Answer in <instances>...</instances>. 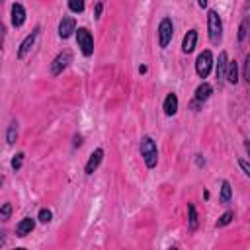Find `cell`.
Listing matches in <instances>:
<instances>
[{
    "label": "cell",
    "instance_id": "obj_24",
    "mask_svg": "<svg viewBox=\"0 0 250 250\" xmlns=\"http://www.w3.org/2000/svg\"><path fill=\"white\" fill-rule=\"evenodd\" d=\"M51 217H53V213H51L49 209H41V211H39V221H41V223H49Z\"/></svg>",
    "mask_w": 250,
    "mask_h": 250
},
{
    "label": "cell",
    "instance_id": "obj_8",
    "mask_svg": "<svg viewBox=\"0 0 250 250\" xmlns=\"http://www.w3.org/2000/svg\"><path fill=\"white\" fill-rule=\"evenodd\" d=\"M37 35H39V27L35 29V31H31L23 41H21V45H20V51H18V59H23L29 51H31V47H33V43H35V39H37Z\"/></svg>",
    "mask_w": 250,
    "mask_h": 250
},
{
    "label": "cell",
    "instance_id": "obj_10",
    "mask_svg": "<svg viewBox=\"0 0 250 250\" xmlns=\"http://www.w3.org/2000/svg\"><path fill=\"white\" fill-rule=\"evenodd\" d=\"M195 43H197V31H195V29H189V31L184 35L182 51H184V53H191V51L195 49Z\"/></svg>",
    "mask_w": 250,
    "mask_h": 250
},
{
    "label": "cell",
    "instance_id": "obj_4",
    "mask_svg": "<svg viewBox=\"0 0 250 250\" xmlns=\"http://www.w3.org/2000/svg\"><path fill=\"white\" fill-rule=\"evenodd\" d=\"M211 66H213V55L211 51H203L199 53L197 61H195V72L199 78H207V74L211 72Z\"/></svg>",
    "mask_w": 250,
    "mask_h": 250
},
{
    "label": "cell",
    "instance_id": "obj_28",
    "mask_svg": "<svg viewBox=\"0 0 250 250\" xmlns=\"http://www.w3.org/2000/svg\"><path fill=\"white\" fill-rule=\"evenodd\" d=\"M4 35H6V27H4V23L0 21V43L4 41Z\"/></svg>",
    "mask_w": 250,
    "mask_h": 250
},
{
    "label": "cell",
    "instance_id": "obj_11",
    "mask_svg": "<svg viewBox=\"0 0 250 250\" xmlns=\"http://www.w3.org/2000/svg\"><path fill=\"white\" fill-rule=\"evenodd\" d=\"M23 21H25V10H23V6L21 4H14L12 6V23L16 27H20V25H23Z\"/></svg>",
    "mask_w": 250,
    "mask_h": 250
},
{
    "label": "cell",
    "instance_id": "obj_3",
    "mask_svg": "<svg viewBox=\"0 0 250 250\" xmlns=\"http://www.w3.org/2000/svg\"><path fill=\"white\" fill-rule=\"evenodd\" d=\"M76 41H78V47H80V51H82L84 57H90L94 53V37H92V33L86 27H78Z\"/></svg>",
    "mask_w": 250,
    "mask_h": 250
},
{
    "label": "cell",
    "instance_id": "obj_16",
    "mask_svg": "<svg viewBox=\"0 0 250 250\" xmlns=\"http://www.w3.org/2000/svg\"><path fill=\"white\" fill-rule=\"evenodd\" d=\"M225 78L230 82V84H236L238 82V64L232 61L227 64V72H225Z\"/></svg>",
    "mask_w": 250,
    "mask_h": 250
},
{
    "label": "cell",
    "instance_id": "obj_20",
    "mask_svg": "<svg viewBox=\"0 0 250 250\" xmlns=\"http://www.w3.org/2000/svg\"><path fill=\"white\" fill-rule=\"evenodd\" d=\"M68 8H70V12L80 14V12H84V0H68Z\"/></svg>",
    "mask_w": 250,
    "mask_h": 250
},
{
    "label": "cell",
    "instance_id": "obj_22",
    "mask_svg": "<svg viewBox=\"0 0 250 250\" xmlns=\"http://www.w3.org/2000/svg\"><path fill=\"white\" fill-rule=\"evenodd\" d=\"M12 215V205L10 203H4L2 209H0V221H8Z\"/></svg>",
    "mask_w": 250,
    "mask_h": 250
},
{
    "label": "cell",
    "instance_id": "obj_21",
    "mask_svg": "<svg viewBox=\"0 0 250 250\" xmlns=\"http://www.w3.org/2000/svg\"><path fill=\"white\" fill-rule=\"evenodd\" d=\"M232 217H234V213H232V211H227L225 215H221V217H219L217 227H225V225H229V223L232 221Z\"/></svg>",
    "mask_w": 250,
    "mask_h": 250
},
{
    "label": "cell",
    "instance_id": "obj_23",
    "mask_svg": "<svg viewBox=\"0 0 250 250\" xmlns=\"http://www.w3.org/2000/svg\"><path fill=\"white\" fill-rule=\"evenodd\" d=\"M21 164H23V152H18V154L12 158V168H14V170H20Z\"/></svg>",
    "mask_w": 250,
    "mask_h": 250
},
{
    "label": "cell",
    "instance_id": "obj_31",
    "mask_svg": "<svg viewBox=\"0 0 250 250\" xmlns=\"http://www.w3.org/2000/svg\"><path fill=\"white\" fill-rule=\"evenodd\" d=\"M197 4H199L201 8H205V6H207V0H197Z\"/></svg>",
    "mask_w": 250,
    "mask_h": 250
},
{
    "label": "cell",
    "instance_id": "obj_26",
    "mask_svg": "<svg viewBox=\"0 0 250 250\" xmlns=\"http://www.w3.org/2000/svg\"><path fill=\"white\" fill-rule=\"evenodd\" d=\"M248 62H250V55H246V59H244V70H242V78H246V80H248Z\"/></svg>",
    "mask_w": 250,
    "mask_h": 250
},
{
    "label": "cell",
    "instance_id": "obj_33",
    "mask_svg": "<svg viewBox=\"0 0 250 250\" xmlns=\"http://www.w3.org/2000/svg\"><path fill=\"white\" fill-rule=\"evenodd\" d=\"M0 182H2V176H0Z\"/></svg>",
    "mask_w": 250,
    "mask_h": 250
},
{
    "label": "cell",
    "instance_id": "obj_7",
    "mask_svg": "<svg viewBox=\"0 0 250 250\" xmlns=\"http://www.w3.org/2000/svg\"><path fill=\"white\" fill-rule=\"evenodd\" d=\"M72 31H76V21H74V18H62L61 20V23H59V35L62 37V39H66V37H70L72 35Z\"/></svg>",
    "mask_w": 250,
    "mask_h": 250
},
{
    "label": "cell",
    "instance_id": "obj_6",
    "mask_svg": "<svg viewBox=\"0 0 250 250\" xmlns=\"http://www.w3.org/2000/svg\"><path fill=\"white\" fill-rule=\"evenodd\" d=\"M70 61H72V53H70V51H62V53H59V55L53 59V62H51V74H53V76L61 74V72L68 66Z\"/></svg>",
    "mask_w": 250,
    "mask_h": 250
},
{
    "label": "cell",
    "instance_id": "obj_12",
    "mask_svg": "<svg viewBox=\"0 0 250 250\" xmlns=\"http://www.w3.org/2000/svg\"><path fill=\"white\" fill-rule=\"evenodd\" d=\"M33 227H35V221H33L31 217H25V219H21V221L18 223L16 232H18V236H25V234H29V232L33 230Z\"/></svg>",
    "mask_w": 250,
    "mask_h": 250
},
{
    "label": "cell",
    "instance_id": "obj_2",
    "mask_svg": "<svg viewBox=\"0 0 250 250\" xmlns=\"http://www.w3.org/2000/svg\"><path fill=\"white\" fill-rule=\"evenodd\" d=\"M141 156H143L146 168H154L156 166L158 148H156V143L150 137H143V141H141Z\"/></svg>",
    "mask_w": 250,
    "mask_h": 250
},
{
    "label": "cell",
    "instance_id": "obj_9",
    "mask_svg": "<svg viewBox=\"0 0 250 250\" xmlns=\"http://www.w3.org/2000/svg\"><path fill=\"white\" fill-rule=\"evenodd\" d=\"M102 158H104V148H96L92 154H90V158H88V162H86V174H94L96 172V168L100 166V162H102Z\"/></svg>",
    "mask_w": 250,
    "mask_h": 250
},
{
    "label": "cell",
    "instance_id": "obj_19",
    "mask_svg": "<svg viewBox=\"0 0 250 250\" xmlns=\"http://www.w3.org/2000/svg\"><path fill=\"white\" fill-rule=\"evenodd\" d=\"M188 213H189V229L195 230L197 229V211H195V207L191 203L188 205Z\"/></svg>",
    "mask_w": 250,
    "mask_h": 250
},
{
    "label": "cell",
    "instance_id": "obj_25",
    "mask_svg": "<svg viewBox=\"0 0 250 250\" xmlns=\"http://www.w3.org/2000/svg\"><path fill=\"white\" fill-rule=\"evenodd\" d=\"M246 29H248V20H244V21L240 23V29H238V39H240V41H244V37H246Z\"/></svg>",
    "mask_w": 250,
    "mask_h": 250
},
{
    "label": "cell",
    "instance_id": "obj_5",
    "mask_svg": "<svg viewBox=\"0 0 250 250\" xmlns=\"http://www.w3.org/2000/svg\"><path fill=\"white\" fill-rule=\"evenodd\" d=\"M172 35H174V23L170 18H164L158 25V45L164 49L168 47V43L172 41Z\"/></svg>",
    "mask_w": 250,
    "mask_h": 250
},
{
    "label": "cell",
    "instance_id": "obj_17",
    "mask_svg": "<svg viewBox=\"0 0 250 250\" xmlns=\"http://www.w3.org/2000/svg\"><path fill=\"white\" fill-rule=\"evenodd\" d=\"M16 139H18V123L14 121V123H10V127H8L6 141H8V145H14V143H16Z\"/></svg>",
    "mask_w": 250,
    "mask_h": 250
},
{
    "label": "cell",
    "instance_id": "obj_13",
    "mask_svg": "<svg viewBox=\"0 0 250 250\" xmlns=\"http://www.w3.org/2000/svg\"><path fill=\"white\" fill-rule=\"evenodd\" d=\"M178 111V96L176 94H168L164 100V113L166 115H174Z\"/></svg>",
    "mask_w": 250,
    "mask_h": 250
},
{
    "label": "cell",
    "instance_id": "obj_15",
    "mask_svg": "<svg viewBox=\"0 0 250 250\" xmlns=\"http://www.w3.org/2000/svg\"><path fill=\"white\" fill-rule=\"evenodd\" d=\"M211 92H213L211 84H207V82L199 84V86H197V90H195V102H201V104H203V102L211 96Z\"/></svg>",
    "mask_w": 250,
    "mask_h": 250
},
{
    "label": "cell",
    "instance_id": "obj_1",
    "mask_svg": "<svg viewBox=\"0 0 250 250\" xmlns=\"http://www.w3.org/2000/svg\"><path fill=\"white\" fill-rule=\"evenodd\" d=\"M207 29H209V41L213 45H219L223 37V21L215 10H209L207 14Z\"/></svg>",
    "mask_w": 250,
    "mask_h": 250
},
{
    "label": "cell",
    "instance_id": "obj_30",
    "mask_svg": "<svg viewBox=\"0 0 250 250\" xmlns=\"http://www.w3.org/2000/svg\"><path fill=\"white\" fill-rule=\"evenodd\" d=\"M195 162H197V166H201V164H205V160L201 158V154H197V158H195Z\"/></svg>",
    "mask_w": 250,
    "mask_h": 250
},
{
    "label": "cell",
    "instance_id": "obj_27",
    "mask_svg": "<svg viewBox=\"0 0 250 250\" xmlns=\"http://www.w3.org/2000/svg\"><path fill=\"white\" fill-rule=\"evenodd\" d=\"M238 164H240V168H242V172H244V174H250V166H248V162H246L244 158H240V160H238Z\"/></svg>",
    "mask_w": 250,
    "mask_h": 250
},
{
    "label": "cell",
    "instance_id": "obj_14",
    "mask_svg": "<svg viewBox=\"0 0 250 250\" xmlns=\"http://www.w3.org/2000/svg\"><path fill=\"white\" fill-rule=\"evenodd\" d=\"M227 64H229V59H227V53L221 51L219 53V62H217V80H225V72H227Z\"/></svg>",
    "mask_w": 250,
    "mask_h": 250
},
{
    "label": "cell",
    "instance_id": "obj_29",
    "mask_svg": "<svg viewBox=\"0 0 250 250\" xmlns=\"http://www.w3.org/2000/svg\"><path fill=\"white\" fill-rule=\"evenodd\" d=\"M100 14H102V2L96 4V18H100Z\"/></svg>",
    "mask_w": 250,
    "mask_h": 250
},
{
    "label": "cell",
    "instance_id": "obj_32",
    "mask_svg": "<svg viewBox=\"0 0 250 250\" xmlns=\"http://www.w3.org/2000/svg\"><path fill=\"white\" fill-rule=\"evenodd\" d=\"M2 242H4V236H2V232H0V246H2Z\"/></svg>",
    "mask_w": 250,
    "mask_h": 250
},
{
    "label": "cell",
    "instance_id": "obj_18",
    "mask_svg": "<svg viewBox=\"0 0 250 250\" xmlns=\"http://www.w3.org/2000/svg\"><path fill=\"white\" fill-rule=\"evenodd\" d=\"M230 193H232V191H230V184L225 180V182L221 184V201H223V203H229V201H230Z\"/></svg>",
    "mask_w": 250,
    "mask_h": 250
}]
</instances>
